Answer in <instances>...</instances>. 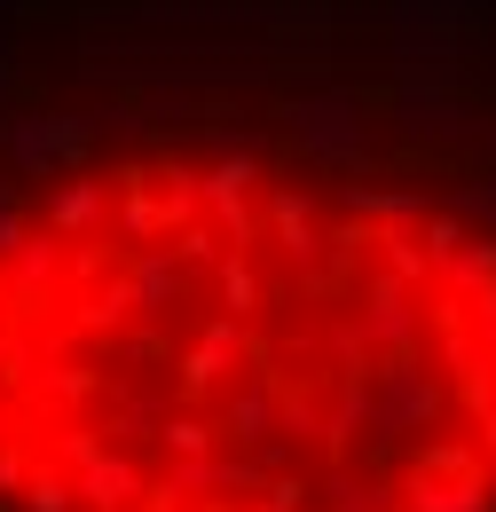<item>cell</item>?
Segmentation results:
<instances>
[{"label":"cell","mask_w":496,"mask_h":512,"mask_svg":"<svg viewBox=\"0 0 496 512\" xmlns=\"http://www.w3.org/2000/svg\"><path fill=\"white\" fill-rule=\"evenodd\" d=\"M0 497L32 512H496V237L323 221L260 158L0 213Z\"/></svg>","instance_id":"cell-1"}]
</instances>
